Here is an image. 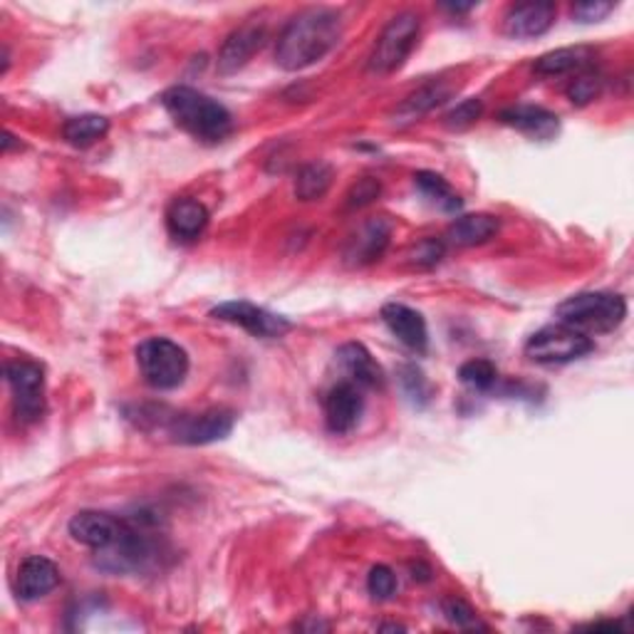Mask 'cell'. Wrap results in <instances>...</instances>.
<instances>
[{"label": "cell", "instance_id": "cell-1", "mask_svg": "<svg viewBox=\"0 0 634 634\" xmlns=\"http://www.w3.org/2000/svg\"><path fill=\"white\" fill-rule=\"evenodd\" d=\"M342 37V18L332 8H305L287 20L275 43V63L297 73L330 55Z\"/></svg>", "mask_w": 634, "mask_h": 634}, {"label": "cell", "instance_id": "cell-2", "mask_svg": "<svg viewBox=\"0 0 634 634\" xmlns=\"http://www.w3.org/2000/svg\"><path fill=\"white\" fill-rule=\"evenodd\" d=\"M162 105L174 122L198 142L218 144L233 132L228 109L194 87H172L162 95Z\"/></svg>", "mask_w": 634, "mask_h": 634}, {"label": "cell", "instance_id": "cell-3", "mask_svg": "<svg viewBox=\"0 0 634 634\" xmlns=\"http://www.w3.org/2000/svg\"><path fill=\"white\" fill-rule=\"evenodd\" d=\"M558 320L580 332H612L627 317V300L620 293H578L558 305Z\"/></svg>", "mask_w": 634, "mask_h": 634}, {"label": "cell", "instance_id": "cell-4", "mask_svg": "<svg viewBox=\"0 0 634 634\" xmlns=\"http://www.w3.org/2000/svg\"><path fill=\"white\" fill-rule=\"evenodd\" d=\"M422 33V18L416 13H400L394 15L390 23L376 37V43L367 59V73L384 77L400 69L406 59H409L412 50L416 47V40Z\"/></svg>", "mask_w": 634, "mask_h": 634}, {"label": "cell", "instance_id": "cell-5", "mask_svg": "<svg viewBox=\"0 0 634 634\" xmlns=\"http://www.w3.org/2000/svg\"><path fill=\"white\" fill-rule=\"evenodd\" d=\"M136 364L152 390L166 392L182 386L188 374V354L166 337H149L136 347Z\"/></svg>", "mask_w": 634, "mask_h": 634}, {"label": "cell", "instance_id": "cell-6", "mask_svg": "<svg viewBox=\"0 0 634 634\" xmlns=\"http://www.w3.org/2000/svg\"><path fill=\"white\" fill-rule=\"evenodd\" d=\"M590 335H584L575 327L565 323H555L543 327V330L533 332L525 342V357L535 364H568L575 360H582L584 354L592 352Z\"/></svg>", "mask_w": 634, "mask_h": 634}, {"label": "cell", "instance_id": "cell-7", "mask_svg": "<svg viewBox=\"0 0 634 634\" xmlns=\"http://www.w3.org/2000/svg\"><path fill=\"white\" fill-rule=\"evenodd\" d=\"M6 382L13 394L18 422H37L45 414V370L37 362L15 360L6 364Z\"/></svg>", "mask_w": 634, "mask_h": 634}, {"label": "cell", "instance_id": "cell-8", "mask_svg": "<svg viewBox=\"0 0 634 634\" xmlns=\"http://www.w3.org/2000/svg\"><path fill=\"white\" fill-rule=\"evenodd\" d=\"M211 317L214 320L243 327L245 332H251L253 337H263V340L283 337L287 330H291V323H287L285 317L267 313L263 310V307L245 303V300H228V303L216 305L211 310Z\"/></svg>", "mask_w": 634, "mask_h": 634}, {"label": "cell", "instance_id": "cell-9", "mask_svg": "<svg viewBox=\"0 0 634 634\" xmlns=\"http://www.w3.org/2000/svg\"><path fill=\"white\" fill-rule=\"evenodd\" d=\"M236 416L226 409H208L204 414L194 416H176L172 429V439L176 444H188V446H204L226 439L228 434L233 431Z\"/></svg>", "mask_w": 634, "mask_h": 634}, {"label": "cell", "instance_id": "cell-10", "mask_svg": "<svg viewBox=\"0 0 634 634\" xmlns=\"http://www.w3.org/2000/svg\"><path fill=\"white\" fill-rule=\"evenodd\" d=\"M124 528L127 521L102 511H79L77 515H73V521H69V535H73V540L85 545V548H92L95 553H105L112 548V545L122 538Z\"/></svg>", "mask_w": 634, "mask_h": 634}, {"label": "cell", "instance_id": "cell-11", "mask_svg": "<svg viewBox=\"0 0 634 634\" xmlns=\"http://www.w3.org/2000/svg\"><path fill=\"white\" fill-rule=\"evenodd\" d=\"M267 28L261 20H248L241 28H236L231 35L223 40L221 50H218L216 67L221 75H233L243 69L251 57L265 45Z\"/></svg>", "mask_w": 634, "mask_h": 634}, {"label": "cell", "instance_id": "cell-12", "mask_svg": "<svg viewBox=\"0 0 634 634\" xmlns=\"http://www.w3.org/2000/svg\"><path fill=\"white\" fill-rule=\"evenodd\" d=\"M364 412V396L362 386L354 382H340L335 384L325 396V424L332 434L342 436L350 434L362 419Z\"/></svg>", "mask_w": 634, "mask_h": 634}, {"label": "cell", "instance_id": "cell-13", "mask_svg": "<svg viewBox=\"0 0 634 634\" xmlns=\"http://www.w3.org/2000/svg\"><path fill=\"white\" fill-rule=\"evenodd\" d=\"M558 18V6L540 0V3L511 6L503 18V33L515 40H531L548 33Z\"/></svg>", "mask_w": 634, "mask_h": 634}, {"label": "cell", "instance_id": "cell-14", "mask_svg": "<svg viewBox=\"0 0 634 634\" xmlns=\"http://www.w3.org/2000/svg\"><path fill=\"white\" fill-rule=\"evenodd\" d=\"M59 584L57 565L45 555H30L18 568L15 592L23 602H37Z\"/></svg>", "mask_w": 634, "mask_h": 634}, {"label": "cell", "instance_id": "cell-15", "mask_svg": "<svg viewBox=\"0 0 634 634\" xmlns=\"http://www.w3.org/2000/svg\"><path fill=\"white\" fill-rule=\"evenodd\" d=\"M392 238V223L386 218H370V221L362 223L360 231H357L350 243L345 248V261L350 265H370L376 263L384 255L386 245H390Z\"/></svg>", "mask_w": 634, "mask_h": 634}, {"label": "cell", "instance_id": "cell-16", "mask_svg": "<svg viewBox=\"0 0 634 634\" xmlns=\"http://www.w3.org/2000/svg\"><path fill=\"white\" fill-rule=\"evenodd\" d=\"M382 323L396 340L409 347L412 352H426L429 347V330L422 313L402 303H386L382 307Z\"/></svg>", "mask_w": 634, "mask_h": 634}, {"label": "cell", "instance_id": "cell-17", "mask_svg": "<svg viewBox=\"0 0 634 634\" xmlns=\"http://www.w3.org/2000/svg\"><path fill=\"white\" fill-rule=\"evenodd\" d=\"M206 226H208V211L201 201H196V198L182 196L168 204L166 228L176 241H182V243L196 241V238L204 236Z\"/></svg>", "mask_w": 634, "mask_h": 634}, {"label": "cell", "instance_id": "cell-18", "mask_svg": "<svg viewBox=\"0 0 634 634\" xmlns=\"http://www.w3.org/2000/svg\"><path fill=\"white\" fill-rule=\"evenodd\" d=\"M337 364L342 367V372L347 374V382H354L357 386H367V390H380L384 384V372L382 367L374 362V357L370 354L364 345L360 342H347L337 350Z\"/></svg>", "mask_w": 634, "mask_h": 634}, {"label": "cell", "instance_id": "cell-19", "mask_svg": "<svg viewBox=\"0 0 634 634\" xmlns=\"http://www.w3.org/2000/svg\"><path fill=\"white\" fill-rule=\"evenodd\" d=\"M501 122L505 127L518 129V132L528 134L533 139H553L560 132V119L553 112H548L545 107H535V105H515L501 112Z\"/></svg>", "mask_w": 634, "mask_h": 634}, {"label": "cell", "instance_id": "cell-20", "mask_svg": "<svg viewBox=\"0 0 634 634\" xmlns=\"http://www.w3.org/2000/svg\"><path fill=\"white\" fill-rule=\"evenodd\" d=\"M501 231V221L491 214H466L459 216L446 231V241L459 245V248H471L489 243L495 233Z\"/></svg>", "mask_w": 634, "mask_h": 634}, {"label": "cell", "instance_id": "cell-21", "mask_svg": "<svg viewBox=\"0 0 634 634\" xmlns=\"http://www.w3.org/2000/svg\"><path fill=\"white\" fill-rule=\"evenodd\" d=\"M594 59V50L584 45L575 47H560L553 50V53H545L535 63V73L543 77H558L568 73H582L588 69Z\"/></svg>", "mask_w": 634, "mask_h": 634}, {"label": "cell", "instance_id": "cell-22", "mask_svg": "<svg viewBox=\"0 0 634 634\" xmlns=\"http://www.w3.org/2000/svg\"><path fill=\"white\" fill-rule=\"evenodd\" d=\"M451 97V89L446 85H426L419 87L416 92H412L404 102L394 109V124H412L416 119H422L424 114H429L431 109L444 105L446 99Z\"/></svg>", "mask_w": 634, "mask_h": 634}, {"label": "cell", "instance_id": "cell-23", "mask_svg": "<svg viewBox=\"0 0 634 634\" xmlns=\"http://www.w3.org/2000/svg\"><path fill=\"white\" fill-rule=\"evenodd\" d=\"M335 178V168L327 162H310L305 164L295 176V196L300 201H320V198L330 192Z\"/></svg>", "mask_w": 634, "mask_h": 634}, {"label": "cell", "instance_id": "cell-24", "mask_svg": "<svg viewBox=\"0 0 634 634\" xmlns=\"http://www.w3.org/2000/svg\"><path fill=\"white\" fill-rule=\"evenodd\" d=\"M109 132V119L102 114H79L69 117L63 124V136L67 144L77 149H87L99 142Z\"/></svg>", "mask_w": 634, "mask_h": 634}, {"label": "cell", "instance_id": "cell-25", "mask_svg": "<svg viewBox=\"0 0 634 634\" xmlns=\"http://www.w3.org/2000/svg\"><path fill=\"white\" fill-rule=\"evenodd\" d=\"M414 184L419 192L429 198V201L444 214H459L461 211V196L453 192L444 176L434 172H419L414 176Z\"/></svg>", "mask_w": 634, "mask_h": 634}, {"label": "cell", "instance_id": "cell-26", "mask_svg": "<svg viewBox=\"0 0 634 634\" xmlns=\"http://www.w3.org/2000/svg\"><path fill=\"white\" fill-rule=\"evenodd\" d=\"M459 380L473 392H491L499 382V370L489 360H471L461 364Z\"/></svg>", "mask_w": 634, "mask_h": 634}, {"label": "cell", "instance_id": "cell-27", "mask_svg": "<svg viewBox=\"0 0 634 634\" xmlns=\"http://www.w3.org/2000/svg\"><path fill=\"white\" fill-rule=\"evenodd\" d=\"M602 87H604V77L588 67V69H582V73L568 85V99L572 105L584 107L600 97Z\"/></svg>", "mask_w": 634, "mask_h": 634}, {"label": "cell", "instance_id": "cell-28", "mask_svg": "<svg viewBox=\"0 0 634 634\" xmlns=\"http://www.w3.org/2000/svg\"><path fill=\"white\" fill-rule=\"evenodd\" d=\"M483 114V102L481 99H463L461 105H456L449 114L444 117V124L449 129H456V132H461V129H469L471 124H476Z\"/></svg>", "mask_w": 634, "mask_h": 634}, {"label": "cell", "instance_id": "cell-29", "mask_svg": "<svg viewBox=\"0 0 634 634\" xmlns=\"http://www.w3.org/2000/svg\"><path fill=\"white\" fill-rule=\"evenodd\" d=\"M367 590L374 600H392L394 592H396V575L392 572V568H386V565H374L367 575Z\"/></svg>", "mask_w": 634, "mask_h": 634}, {"label": "cell", "instance_id": "cell-30", "mask_svg": "<svg viewBox=\"0 0 634 634\" xmlns=\"http://www.w3.org/2000/svg\"><path fill=\"white\" fill-rule=\"evenodd\" d=\"M402 386H404L406 396H409L414 404L424 406L426 402L431 400V396H429L431 394V384L426 382V376H424V372L419 370V367H414V364L404 367V370H402Z\"/></svg>", "mask_w": 634, "mask_h": 634}, {"label": "cell", "instance_id": "cell-31", "mask_svg": "<svg viewBox=\"0 0 634 634\" xmlns=\"http://www.w3.org/2000/svg\"><path fill=\"white\" fill-rule=\"evenodd\" d=\"M444 614H446V620L461 630H485L479 622V614L471 610V604H466L459 598L444 600Z\"/></svg>", "mask_w": 634, "mask_h": 634}, {"label": "cell", "instance_id": "cell-32", "mask_svg": "<svg viewBox=\"0 0 634 634\" xmlns=\"http://www.w3.org/2000/svg\"><path fill=\"white\" fill-rule=\"evenodd\" d=\"M380 194H382V184L372 176H364L350 188V194H347V208L370 206L376 201V198H380Z\"/></svg>", "mask_w": 634, "mask_h": 634}, {"label": "cell", "instance_id": "cell-33", "mask_svg": "<svg viewBox=\"0 0 634 634\" xmlns=\"http://www.w3.org/2000/svg\"><path fill=\"white\" fill-rule=\"evenodd\" d=\"M444 258V243L426 238V241L416 243L409 253V263L416 267H434Z\"/></svg>", "mask_w": 634, "mask_h": 634}, {"label": "cell", "instance_id": "cell-34", "mask_svg": "<svg viewBox=\"0 0 634 634\" xmlns=\"http://www.w3.org/2000/svg\"><path fill=\"white\" fill-rule=\"evenodd\" d=\"M614 10V3H608V0H588V3H575L572 6V18L578 23H600V20L608 18Z\"/></svg>", "mask_w": 634, "mask_h": 634}, {"label": "cell", "instance_id": "cell-35", "mask_svg": "<svg viewBox=\"0 0 634 634\" xmlns=\"http://www.w3.org/2000/svg\"><path fill=\"white\" fill-rule=\"evenodd\" d=\"M380 630H404V627H402V624H382Z\"/></svg>", "mask_w": 634, "mask_h": 634}]
</instances>
